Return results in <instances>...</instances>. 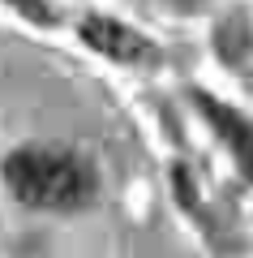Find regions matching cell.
<instances>
[{"label":"cell","instance_id":"1","mask_svg":"<svg viewBox=\"0 0 253 258\" xmlns=\"http://www.w3.org/2000/svg\"><path fill=\"white\" fill-rule=\"evenodd\" d=\"M5 185L18 203L39 207V211H77L95 198V172L73 151H13L5 159Z\"/></svg>","mask_w":253,"mask_h":258},{"label":"cell","instance_id":"2","mask_svg":"<svg viewBox=\"0 0 253 258\" xmlns=\"http://www.w3.org/2000/svg\"><path fill=\"white\" fill-rule=\"evenodd\" d=\"M81 39H86L95 52L112 56V60H125V64L146 60V52H150L137 30L120 26V22H112V18H86V22H81Z\"/></svg>","mask_w":253,"mask_h":258},{"label":"cell","instance_id":"3","mask_svg":"<svg viewBox=\"0 0 253 258\" xmlns=\"http://www.w3.org/2000/svg\"><path fill=\"white\" fill-rule=\"evenodd\" d=\"M9 5H13L18 13H26L30 22H39V26H47V22H52V13H47L43 0H9Z\"/></svg>","mask_w":253,"mask_h":258}]
</instances>
